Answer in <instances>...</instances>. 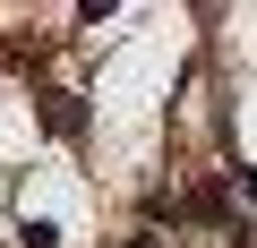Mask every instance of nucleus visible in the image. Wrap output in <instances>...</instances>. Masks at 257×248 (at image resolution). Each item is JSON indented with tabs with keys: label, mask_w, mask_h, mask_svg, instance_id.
<instances>
[{
	"label": "nucleus",
	"mask_w": 257,
	"mask_h": 248,
	"mask_svg": "<svg viewBox=\"0 0 257 248\" xmlns=\"http://www.w3.org/2000/svg\"><path fill=\"white\" fill-rule=\"evenodd\" d=\"M248 197H257V171H248Z\"/></svg>",
	"instance_id": "f257e3e1"
}]
</instances>
